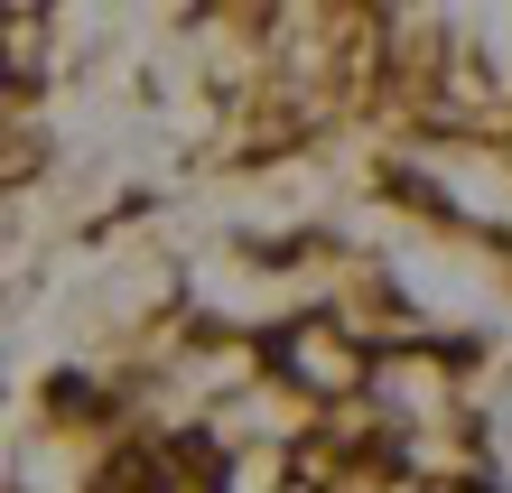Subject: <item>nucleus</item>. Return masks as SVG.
<instances>
[]
</instances>
